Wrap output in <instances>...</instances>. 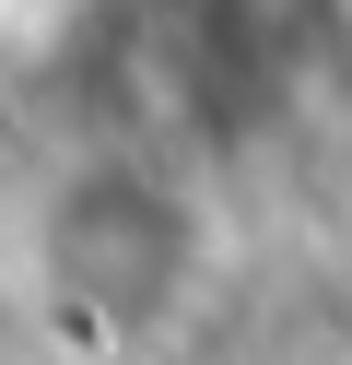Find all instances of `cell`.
<instances>
[{
  "instance_id": "6da1fadb",
  "label": "cell",
  "mask_w": 352,
  "mask_h": 365,
  "mask_svg": "<svg viewBox=\"0 0 352 365\" xmlns=\"http://www.w3.org/2000/svg\"><path fill=\"white\" fill-rule=\"evenodd\" d=\"M23 271L36 294L106 354H141L164 341L211 283V200L188 189L176 165L106 142L70 153L59 177L36 189V224H23Z\"/></svg>"
}]
</instances>
